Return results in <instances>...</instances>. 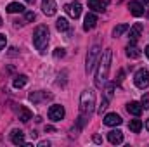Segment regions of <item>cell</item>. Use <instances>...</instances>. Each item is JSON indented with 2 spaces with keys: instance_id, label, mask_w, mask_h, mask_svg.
<instances>
[{
  "instance_id": "cell-3",
  "label": "cell",
  "mask_w": 149,
  "mask_h": 147,
  "mask_svg": "<svg viewBox=\"0 0 149 147\" xmlns=\"http://www.w3.org/2000/svg\"><path fill=\"white\" fill-rule=\"evenodd\" d=\"M94 107H95V94L92 90H85L81 94V99H80V112H81V116L88 118L94 112Z\"/></svg>"
},
{
  "instance_id": "cell-10",
  "label": "cell",
  "mask_w": 149,
  "mask_h": 147,
  "mask_svg": "<svg viewBox=\"0 0 149 147\" xmlns=\"http://www.w3.org/2000/svg\"><path fill=\"white\" fill-rule=\"evenodd\" d=\"M128 9H130V14H132V16H135V17L144 16V7H142V3H141V2H135V0L128 2Z\"/></svg>"
},
{
  "instance_id": "cell-34",
  "label": "cell",
  "mask_w": 149,
  "mask_h": 147,
  "mask_svg": "<svg viewBox=\"0 0 149 147\" xmlns=\"http://www.w3.org/2000/svg\"><path fill=\"white\" fill-rule=\"evenodd\" d=\"M146 55H148V57H149V45H148V47H146Z\"/></svg>"
},
{
  "instance_id": "cell-23",
  "label": "cell",
  "mask_w": 149,
  "mask_h": 147,
  "mask_svg": "<svg viewBox=\"0 0 149 147\" xmlns=\"http://www.w3.org/2000/svg\"><path fill=\"white\" fill-rule=\"evenodd\" d=\"M128 128H130L134 133H139V132H141V128H142V121H141V119H130Z\"/></svg>"
},
{
  "instance_id": "cell-6",
  "label": "cell",
  "mask_w": 149,
  "mask_h": 147,
  "mask_svg": "<svg viewBox=\"0 0 149 147\" xmlns=\"http://www.w3.org/2000/svg\"><path fill=\"white\" fill-rule=\"evenodd\" d=\"M64 10H66V14H68L70 17L78 19V17H80V14H81V3H80V2L66 3V5H64Z\"/></svg>"
},
{
  "instance_id": "cell-5",
  "label": "cell",
  "mask_w": 149,
  "mask_h": 147,
  "mask_svg": "<svg viewBox=\"0 0 149 147\" xmlns=\"http://www.w3.org/2000/svg\"><path fill=\"white\" fill-rule=\"evenodd\" d=\"M134 83L137 88H148L149 87V71L148 69H139L134 76Z\"/></svg>"
},
{
  "instance_id": "cell-35",
  "label": "cell",
  "mask_w": 149,
  "mask_h": 147,
  "mask_svg": "<svg viewBox=\"0 0 149 147\" xmlns=\"http://www.w3.org/2000/svg\"><path fill=\"white\" fill-rule=\"evenodd\" d=\"M26 2H28V3H35V0H26Z\"/></svg>"
},
{
  "instance_id": "cell-37",
  "label": "cell",
  "mask_w": 149,
  "mask_h": 147,
  "mask_svg": "<svg viewBox=\"0 0 149 147\" xmlns=\"http://www.w3.org/2000/svg\"><path fill=\"white\" fill-rule=\"evenodd\" d=\"M2 23H3V21H2V17H0V28H2Z\"/></svg>"
},
{
  "instance_id": "cell-33",
  "label": "cell",
  "mask_w": 149,
  "mask_h": 147,
  "mask_svg": "<svg viewBox=\"0 0 149 147\" xmlns=\"http://www.w3.org/2000/svg\"><path fill=\"white\" fill-rule=\"evenodd\" d=\"M146 130L149 132V119H146Z\"/></svg>"
},
{
  "instance_id": "cell-16",
  "label": "cell",
  "mask_w": 149,
  "mask_h": 147,
  "mask_svg": "<svg viewBox=\"0 0 149 147\" xmlns=\"http://www.w3.org/2000/svg\"><path fill=\"white\" fill-rule=\"evenodd\" d=\"M106 3L108 2H102V0H88V7L92 10H95V12H104Z\"/></svg>"
},
{
  "instance_id": "cell-7",
  "label": "cell",
  "mask_w": 149,
  "mask_h": 147,
  "mask_svg": "<svg viewBox=\"0 0 149 147\" xmlns=\"http://www.w3.org/2000/svg\"><path fill=\"white\" fill-rule=\"evenodd\" d=\"M63 118H64V107H63V106H59V104L50 106V109H49V119H52V121H61Z\"/></svg>"
},
{
  "instance_id": "cell-36",
  "label": "cell",
  "mask_w": 149,
  "mask_h": 147,
  "mask_svg": "<svg viewBox=\"0 0 149 147\" xmlns=\"http://www.w3.org/2000/svg\"><path fill=\"white\" fill-rule=\"evenodd\" d=\"M142 2H144V3H146V5H149V0H142Z\"/></svg>"
},
{
  "instance_id": "cell-15",
  "label": "cell",
  "mask_w": 149,
  "mask_h": 147,
  "mask_svg": "<svg viewBox=\"0 0 149 147\" xmlns=\"http://www.w3.org/2000/svg\"><path fill=\"white\" fill-rule=\"evenodd\" d=\"M141 49L135 45V42H130L128 43V47H127V55L130 57V59H137V57H141Z\"/></svg>"
},
{
  "instance_id": "cell-20",
  "label": "cell",
  "mask_w": 149,
  "mask_h": 147,
  "mask_svg": "<svg viewBox=\"0 0 149 147\" xmlns=\"http://www.w3.org/2000/svg\"><path fill=\"white\" fill-rule=\"evenodd\" d=\"M31 111L30 109H26V107H19V119L23 121V123H28L30 119H31Z\"/></svg>"
},
{
  "instance_id": "cell-9",
  "label": "cell",
  "mask_w": 149,
  "mask_h": 147,
  "mask_svg": "<svg viewBox=\"0 0 149 147\" xmlns=\"http://www.w3.org/2000/svg\"><path fill=\"white\" fill-rule=\"evenodd\" d=\"M121 116L120 114H116V112H109V114H106L104 116V125L106 126H118V125H121Z\"/></svg>"
},
{
  "instance_id": "cell-31",
  "label": "cell",
  "mask_w": 149,
  "mask_h": 147,
  "mask_svg": "<svg viewBox=\"0 0 149 147\" xmlns=\"http://www.w3.org/2000/svg\"><path fill=\"white\" fill-rule=\"evenodd\" d=\"M9 55H10V57H14V55H17V52H16V49H10V52H9Z\"/></svg>"
},
{
  "instance_id": "cell-4",
  "label": "cell",
  "mask_w": 149,
  "mask_h": 147,
  "mask_svg": "<svg viewBox=\"0 0 149 147\" xmlns=\"http://www.w3.org/2000/svg\"><path fill=\"white\" fill-rule=\"evenodd\" d=\"M99 55H101V49H99L97 45H94V47L88 50V55H87V66H85V71H87V73L94 71V68H95V62H97Z\"/></svg>"
},
{
  "instance_id": "cell-29",
  "label": "cell",
  "mask_w": 149,
  "mask_h": 147,
  "mask_svg": "<svg viewBox=\"0 0 149 147\" xmlns=\"http://www.w3.org/2000/svg\"><path fill=\"white\" fill-rule=\"evenodd\" d=\"M5 43H7V38H5V35H0V50L5 47Z\"/></svg>"
},
{
  "instance_id": "cell-30",
  "label": "cell",
  "mask_w": 149,
  "mask_h": 147,
  "mask_svg": "<svg viewBox=\"0 0 149 147\" xmlns=\"http://www.w3.org/2000/svg\"><path fill=\"white\" fill-rule=\"evenodd\" d=\"M94 142H95V144H102V139H101L99 135H95V137H94Z\"/></svg>"
},
{
  "instance_id": "cell-12",
  "label": "cell",
  "mask_w": 149,
  "mask_h": 147,
  "mask_svg": "<svg viewBox=\"0 0 149 147\" xmlns=\"http://www.w3.org/2000/svg\"><path fill=\"white\" fill-rule=\"evenodd\" d=\"M10 142L14 146H23L24 144V133L21 130H12L10 132Z\"/></svg>"
},
{
  "instance_id": "cell-26",
  "label": "cell",
  "mask_w": 149,
  "mask_h": 147,
  "mask_svg": "<svg viewBox=\"0 0 149 147\" xmlns=\"http://www.w3.org/2000/svg\"><path fill=\"white\" fill-rule=\"evenodd\" d=\"M108 101H109L108 97L102 101V104H101V107H99V114H102V111H106V107H108Z\"/></svg>"
},
{
  "instance_id": "cell-19",
  "label": "cell",
  "mask_w": 149,
  "mask_h": 147,
  "mask_svg": "<svg viewBox=\"0 0 149 147\" xmlns=\"http://www.w3.org/2000/svg\"><path fill=\"white\" fill-rule=\"evenodd\" d=\"M52 95L50 94H45V92H33V94H30V101H33V102H40V101H43V99H50Z\"/></svg>"
},
{
  "instance_id": "cell-27",
  "label": "cell",
  "mask_w": 149,
  "mask_h": 147,
  "mask_svg": "<svg viewBox=\"0 0 149 147\" xmlns=\"http://www.w3.org/2000/svg\"><path fill=\"white\" fill-rule=\"evenodd\" d=\"M24 19L26 21H33L35 19V12H24Z\"/></svg>"
},
{
  "instance_id": "cell-24",
  "label": "cell",
  "mask_w": 149,
  "mask_h": 147,
  "mask_svg": "<svg viewBox=\"0 0 149 147\" xmlns=\"http://www.w3.org/2000/svg\"><path fill=\"white\" fill-rule=\"evenodd\" d=\"M128 30H130V26H128V24H118V26L113 30V37H114V38L121 37V35H123L125 31H128Z\"/></svg>"
},
{
  "instance_id": "cell-11",
  "label": "cell",
  "mask_w": 149,
  "mask_h": 147,
  "mask_svg": "<svg viewBox=\"0 0 149 147\" xmlns=\"http://www.w3.org/2000/svg\"><path fill=\"white\" fill-rule=\"evenodd\" d=\"M108 140L111 142L113 146L121 144V142H123V132H121V130H111V132L108 133Z\"/></svg>"
},
{
  "instance_id": "cell-25",
  "label": "cell",
  "mask_w": 149,
  "mask_h": 147,
  "mask_svg": "<svg viewBox=\"0 0 149 147\" xmlns=\"http://www.w3.org/2000/svg\"><path fill=\"white\" fill-rule=\"evenodd\" d=\"M64 54H66V52H64V49H56V50H54V57H56V59L64 57Z\"/></svg>"
},
{
  "instance_id": "cell-1",
  "label": "cell",
  "mask_w": 149,
  "mask_h": 147,
  "mask_svg": "<svg viewBox=\"0 0 149 147\" xmlns=\"http://www.w3.org/2000/svg\"><path fill=\"white\" fill-rule=\"evenodd\" d=\"M109 68H111V49H106L101 61H99V68H97V73H95V85L97 87H102L108 73H109Z\"/></svg>"
},
{
  "instance_id": "cell-18",
  "label": "cell",
  "mask_w": 149,
  "mask_h": 147,
  "mask_svg": "<svg viewBox=\"0 0 149 147\" xmlns=\"http://www.w3.org/2000/svg\"><path fill=\"white\" fill-rule=\"evenodd\" d=\"M9 14H16V12H24V5L23 3H19V2H10L9 5H7V9H5Z\"/></svg>"
},
{
  "instance_id": "cell-32",
  "label": "cell",
  "mask_w": 149,
  "mask_h": 147,
  "mask_svg": "<svg viewBox=\"0 0 149 147\" xmlns=\"http://www.w3.org/2000/svg\"><path fill=\"white\" fill-rule=\"evenodd\" d=\"M38 146H40V147H45V146L49 147V142H40V144H38Z\"/></svg>"
},
{
  "instance_id": "cell-14",
  "label": "cell",
  "mask_w": 149,
  "mask_h": 147,
  "mask_svg": "<svg viewBox=\"0 0 149 147\" xmlns=\"http://www.w3.org/2000/svg\"><path fill=\"white\" fill-rule=\"evenodd\" d=\"M95 24H97V16H95V14H92V12H88V14L85 16L83 30H85V31H88V30H92V28H94Z\"/></svg>"
},
{
  "instance_id": "cell-2",
  "label": "cell",
  "mask_w": 149,
  "mask_h": 147,
  "mask_svg": "<svg viewBox=\"0 0 149 147\" xmlns=\"http://www.w3.org/2000/svg\"><path fill=\"white\" fill-rule=\"evenodd\" d=\"M33 45H35V49L40 54H45L47 45H49V28L47 26L40 24V26L35 28V31H33Z\"/></svg>"
},
{
  "instance_id": "cell-28",
  "label": "cell",
  "mask_w": 149,
  "mask_h": 147,
  "mask_svg": "<svg viewBox=\"0 0 149 147\" xmlns=\"http://www.w3.org/2000/svg\"><path fill=\"white\" fill-rule=\"evenodd\" d=\"M148 107H149V97L144 95V97H142V109H148Z\"/></svg>"
},
{
  "instance_id": "cell-17",
  "label": "cell",
  "mask_w": 149,
  "mask_h": 147,
  "mask_svg": "<svg viewBox=\"0 0 149 147\" xmlns=\"http://www.w3.org/2000/svg\"><path fill=\"white\" fill-rule=\"evenodd\" d=\"M127 111H128L130 114H134V116H141V112H142V104H139V102H128V104H127Z\"/></svg>"
},
{
  "instance_id": "cell-22",
  "label": "cell",
  "mask_w": 149,
  "mask_h": 147,
  "mask_svg": "<svg viewBox=\"0 0 149 147\" xmlns=\"http://www.w3.org/2000/svg\"><path fill=\"white\" fill-rule=\"evenodd\" d=\"M26 81H28V76H24V74H19V76H16V80H14V88H23L24 85H26Z\"/></svg>"
},
{
  "instance_id": "cell-8",
  "label": "cell",
  "mask_w": 149,
  "mask_h": 147,
  "mask_svg": "<svg viewBox=\"0 0 149 147\" xmlns=\"http://www.w3.org/2000/svg\"><path fill=\"white\" fill-rule=\"evenodd\" d=\"M42 10L47 16H54L57 12V3L54 0H42Z\"/></svg>"
},
{
  "instance_id": "cell-13",
  "label": "cell",
  "mask_w": 149,
  "mask_h": 147,
  "mask_svg": "<svg viewBox=\"0 0 149 147\" xmlns=\"http://www.w3.org/2000/svg\"><path fill=\"white\" fill-rule=\"evenodd\" d=\"M142 30H144V26H142L141 23H135V24L130 28V33H128L130 42H137V38L141 37V33H142Z\"/></svg>"
},
{
  "instance_id": "cell-21",
  "label": "cell",
  "mask_w": 149,
  "mask_h": 147,
  "mask_svg": "<svg viewBox=\"0 0 149 147\" xmlns=\"http://www.w3.org/2000/svg\"><path fill=\"white\" fill-rule=\"evenodd\" d=\"M56 26H57L59 31H68V30H70V23H68V19H64V17H59V19L56 21Z\"/></svg>"
}]
</instances>
